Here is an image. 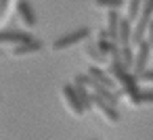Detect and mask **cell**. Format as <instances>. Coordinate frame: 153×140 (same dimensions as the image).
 Listing matches in <instances>:
<instances>
[{"label":"cell","mask_w":153,"mask_h":140,"mask_svg":"<svg viewBox=\"0 0 153 140\" xmlns=\"http://www.w3.org/2000/svg\"><path fill=\"white\" fill-rule=\"evenodd\" d=\"M120 61H122L124 69H128V71H130V67H134V50L130 48V44L120 48Z\"/></svg>","instance_id":"cell-14"},{"label":"cell","mask_w":153,"mask_h":140,"mask_svg":"<svg viewBox=\"0 0 153 140\" xmlns=\"http://www.w3.org/2000/svg\"><path fill=\"white\" fill-rule=\"evenodd\" d=\"M42 42L40 40H30V42H25V44H17L15 48H13V55L15 57H25V55H34V52H40L42 50Z\"/></svg>","instance_id":"cell-10"},{"label":"cell","mask_w":153,"mask_h":140,"mask_svg":"<svg viewBox=\"0 0 153 140\" xmlns=\"http://www.w3.org/2000/svg\"><path fill=\"white\" fill-rule=\"evenodd\" d=\"M94 4L97 7H101V9H120L122 4H124V0H94Z\"/></svg>","instance_id":"cell-18"},{"label":"cell","mask_w":153,"mask_h":140,"mask_svg":"<svg viewBox=\"0 0 153 140\" xmlns=\"http://www.w3.org/2000/svg\"><path fill=\"white\" fill-rule=\"evenodd\" d=\"M153 17V0H143V7H140V13L136 17V25L132 27V38H130V44H138L140 40H145V32H147V25Z\"/></svg>","instance_id":"cell-2"},{"label":"cell","mask_w":153,"mask_h":140,"mask_svg":"<svg viewBox=\"0 0 153 140\" xmlns=\"http://www.w3.org/2000/svg\"><path fill=\"white\" fill-rule=\"evenodd\" d=\"M132 38V21L128 17H120V27H117V42L120 46H128Z\"/></svg>","instance_id":"cell-9"},{"label":"cell","mask_w":153,"mask_h":140,"mask_svg":"<svg viewBox=\"0 0 153 140\" xmlns=\"http://www.w3.org/2000/svg\"><path fill=\"white\" fill-rule=\"evenodd\" d=\"M61 92H63V98H65V102H67V107H69V111L74 113V115H84V107H82V102H80V98H78V92H76V86H69V84H65L63 88H61Z\"/></svg>","instance_id":"cell-6"},{"label":"cell","mask_w":153,"mask_h":140,"mask_svg":"<svg viewBox=\"0 0 153 140\" xmlns=\"http://www.w3.org/2000/svg\"><path fill=\"white\" fill-rule=\"evenodd\" d=\"M15 9H17L19 19H21L27 27H34V25H36V13H34V9H32V4L27 2V0H17Z\"/></svg>","instance_id":"cell-8"},{"label":"cell","mask_w":153,"mask_h":140,"mask_svg":"<svg viewBox=\"0 0 153 140\" xmlns=\"http://www.w3.org/2000/svg\"><path fill=\"white\" fill-rule=\"evenodd\" d=\"M117 27H120V15H117L115 9H111L107 13V27H105L111 42H117Z\"/></svg>","instance_id":"cell-12"},{"label":"cell","mask_w":153,"mask_h":140,"mask_svg":"<svg viewBox=\"0 0 153 140\" xmlns=\"http://www.w3.org/2000/svg\"><path fill=\"white\" fill-rule=\"evenodd\" d=\"M136 46H138V52L134 57V77H138L147 69V61H149V55H151V44L147 40H140Z\"/></svg>","instance_id":"cell-5"},{"label":"cell","mask_w":153,"mask_h":140,"mask_svg":"<svg viewBox=\"0 0 153 140\" xmlns=\"http://www.w3.org/2000/svg\"><path fill=\"white\" fill-rule=\"evenodd\" d=\"M76 92H78V98H80L84 111H90L92 109V92H88V88H84V86H76Z\"/></svg>","instance_id":"cell-15"},{"label":"cell","mask_w":153,"mask_h":140,"mask_svg":"<svg viewBox=\"0 0 153 140\" xmlns=\"http://www.w3.org/2000/svg\"><path fill=\"white\" fill-rule=\"evenodd\" d=\"M86 55L94 61V63H103L105 61V57L99 52V48H97V44H92V42H86Z\"/></svg>","instance_id":"cell-17"},{"label":"cell","mask_w":153,"mask_h":140,"mask_svg":"<svg viewBox=\"0 0 153 140\" xmlns=\"http://www.w3.org/2000/svg\"><path fill=\"white\" fill-rule=\"evenodd\" d=\"M34 40L27 32H19V29H2L0 32V44H25Z\"/></svg>","instance_id":"cell-7"},{"label":"cell","mask_w":153,"mask_h":140,"mask_svg":"<svg viewBox=\"0 0 153 140\" xmlns=\"http://www.w3.org/2000/svg\"><path fill=\"white\" fill-rule=\"evenodd\" d=\"M140 7H143V0H130L128 2V19L130 21H136V17H138V13H140Z\"/></svg>","instance_id":"cell-16"},{"label":"cell","mask_w":153,"mask_h":140,"mask_svg":"<svg viewBox=\"0 0 153 140\" xmlns=\"http://www.w3.org/2000/svg\"><path fill=\"white\" fill-rule=\"evenodd\" d=\"M88 36H90V29H88V27L74 29L71 34H65V36H61L59 40H55V42H53V50H63V48H69V46H74V44H78V42L88 40Z\"/></svg>","instance_id":"cell-3"},{"label":"cell","mask_w":153,"mask_h":140,"mask_svg":"<svg viewBox=\"0 0 153 140\" xmlns=\"http://www.w3.org/2000/svg\"><path fill=\"white\" fill-rule=\"evenodd\" d=\"M88 75L99 84V86H105V88H109V90H113L115 88V80L111 77V75H107L103 69H99V67H90L88 69Z\"/></svg>","instance_id":"cell-11"},{"label":"cell","mask_w":153,"mask_h":140,"mask_svg":"<svg viewBox=\"0 0 153 140\" xmlns=\"http://www.w3.org/2000/svg\"><path fill=\"white\" fill-rule=\"evenodd\" d=\"M7 4H9V0H0V17L4 15V11H7Z\"/></svg>","instance_id":"cell-22"},{"label":"cell","mask_w":153,"mask_h":140,"mask_svg":"<svg viewBox=\"0 0 153 140\" xmlns=\"http://www.w3.org/2000/svg\"><path fill=\"white\" fill-rule=\"evenodd\" d=\"M92 107L109 121V123H117L120 121V113H117V107H113V105H109L107 100H103L99 94H94L92 92Z\"/></svg>","instance_id":"cell-4"},{"label":"cell","mask_w":153,"mask_h":140,"mask_svg":"<svg viewBox=\"0 0 153 140\" xmlns=\"http://www.w3.org/2000/svg\"><path fill=\"white\" fill-rule=\"evenodd\" d=\"M153 102V90H140L138 92V105H147Z\"/></svg>","instance_id":"cell-19"},{"label":"cell","mask_w":153,"mask_h":140,"mask_svg":"<svg viewBox=\"0 0 153 140\" xmlns=\"http://www.w3.org/2000/svg\"><path fill=\"white\" fill-rule=\"evenodd\" d=\"M97 44V48H99V52L103 55V57H109L111 55V40H109V36H107V29H101L99 32V40L94 42Z\"/></svg>","instance_id":"cell-13"},{"label":"cell","mask_w":153,"mask_h":140,"mask_svg":"<svg viewBox=\"0 0 153 140\" xmlns=\"http://www.w3.org/2000/svg\"><path fill=\"white\" fill-rule=\"evenodd\" d=\"M136 80H138V82H153V69H145Z\"/></svg>","instance_id":"cell-20"},{"label":"cell","mask_w":153,"mask_h":140,"mask_svg":"<svg viewBox=\"0 0 153 140\" xmlns=\"http://www.w3.org/2000/svg\"><path fill=\"white\" fill-rule=\"evenodd\" d=\"M145 40L151 44V48H153V19L149 21V25H147V32H145Z\"/></svg>","instance_id":"cell-21"},{"label":"cell","mask_w":153,"mask_h":140,"mask_svg":"<svg viewBox=\"0 0 153 140\" xmlns=\"http://www.w3.org/2000/svg\"><path fill=\"white\" fill-rule=\"evenodd\" d=\"M109 73L113 75L115 84L122 86V92L130 98V102H132V105H138V92H140L138 80H136L128 69H124L122 61H111V63H109Z\"/></svg>","instance_id":"cell-1"}]
</instances>
